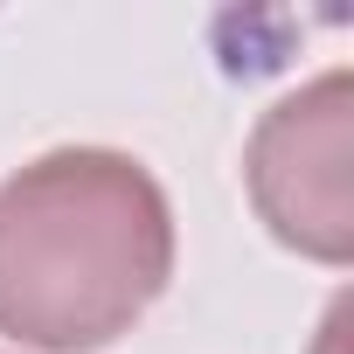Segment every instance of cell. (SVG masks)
<instances>
[{
	"instance_id": "1",
	"label": "cell",
	"mask_w": 354,
	"mask_h": 354,
	"mask_svg": "<svg viewBox=\"0 0 354 354\" xmlns=\"http://www.w3.org/2000/svg\"><path fill=\"white\" fill-rule=\"evenodd\" d=\"M174 278V202L118 146H56L0 181V333L35 354H97Z\"/></svg>"
},
{
	"instance_id": "2",
	"label": "cell",
	"mask_w": 354,
	"mask_h": 354,
	"mask_svg": "<svg viewBox=\"0 0 354 354\" xmlns=\"http://www.w3.org/2000/svg\"><path fill=\"white\" fill-rule=\"evenodd\" d=\"M243 188L257 223L313 257V264H354V77L326 70L278 97L250 146H243Z\"/></svg>"
}]
</instances>
